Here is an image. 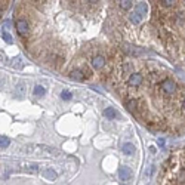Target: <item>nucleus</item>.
I'll return each instance as SVG.
<instances>
[{"mask_svg":"<svg viewBox=\"0 0 185 185\" xmlns=\"http://www.w3.org/2000/svg\"><path fill=\"white\" fill-rule=\"evenodd\" d=\"M161 89H163V92H165V93L172 95V93L176 92V83H175L173 80L167 79V80H165V81L161 83Z\"/></svg>","mask_w":185,"mask_h":185,"instance_id":"f257e3e1","label":"nucleus"},{"mask_svg":"<svg viewBox=\"0 0 185 185\" xmlns=\"http://www.w3.org/2000/svg\"><path fill=\"white\" fill-rule=\"evenodd\" d=\"M15 27H16V31H18V34L20 36H27L28 34V22H27L25 20H18L16 21V24H15Z\"/></svg>","mask_w":185,"mask_h":185,"instance_id":"f03ea898","label":"nucleus"},{"mask_svg":"<svg viewBox=\"0 0 185 185\" xmlns=\"http://www.w3.org/2000/svg\"><path fill=\"white\" fill-rule=\"evenodd\" d=\"M142 76L139 73H132L130 76H129V79H127V85L132 87H138L141 83H142Z\"/></svg>","mask_w":185,"mask_h":185,"instance_id":"7ed1b4c3","label":"nucleus"},{"mask_svg":"<svg viewBox=\"0 0 185 185\" xmlns=\"http://www.w3.org/2000/svg\"><path fill=\"white\" fill-rule=\"evenodd\" d=\"M119 176L121 181H130L132 178V170H130V167H127V166H121L119 169Z\"/></svg>","mask_w":185,"mask_h":185,"instance_id":"20e7f679","label":"nucleus"},{"mask_svg":"<svg viewBox=\"0 0 185 185\" xmlns=\"http://www.w3.org/2000/svg\"><path fill=\"white\" fill-rule=\"evenodd\" d=\"M92 65H93V68H96V70L102 68V67L105 65V58H104L102 55H96V56H93Z\"/></svg>","mask_w":185,"mask_h":185,"instance_id":"39448f33","label":"nucleus"},{"mask_svg":"<svg viewBox=\"0 0 185 185\" xmlns=\"http://www.w3.org/2000/svg\"><path fill=\"white\" fill-rule=\"evenodd\" d=\"M121 152L125 156H133L135 154V145H133L132 142H126V144L121 145Z\"/></svg>","mask_w":185,"mask_h":185,"instance_id":"423d86ee","label":"nucleus"},{"mask_svg":"<svg viewBox=\"0 0 185 185\" xmlns=\"http://www.w3.org/2000/svg\"><path fill=\"white\" fill-rule=\"evenodd\" d=\"M104 116H105L107 119H110V120H111V119H117V117H119L117 111H116L112 107H108V108L104 110Z\"/></svg>","mask_w":185,"mask_h":185,"instance_id":"0eeeda50","label":"nucleus"},{"mask_svg":"<svg viewBox=\"0 0 185 185\" xmlns=\"http://www.w3.org/2000/svg\"><path fill=\"white\" fill-rule=\"evenodd\" d=\"M147 11H148V6H147L145 2H139L138 5H136V7H135V12H138L141 16H142V15H145Z\"/></svg>","mask_w":185,"mask_h":185,"instance_id":"6e6552de","label":"nucleus"},{"mask_svg":"<svg viewBox=\"0 0 185 185\" xmlns=\"http://www.w3.org/2000/svg\"><path fill=\"white\" fill-rule=\"evenodd\" d=\"M15 93H16V96H20V98H22L24 95H25V85L21 81V83H18V86L15 87Z\"/></svg>","mask_w":185,"mask_h":185,"instance_id":"1a4fd4ad","label":"nucleus"},{"mask_svg":"<svg viewBox=\"0 0 185 185\" xmlns=\"http://www.w3.org/2000/svg\"><path fill=\"white\" fill-rule=\"evenodd\" d=\"M43 176L47 179V181H55L56 179V172H53L52 169H46L43 172Z\"/></svg>","mask_w":185,"mask_h":185,"instance_id":"9d476101","label":"nucleus"},{"mask_svg":"<svg viewBox=\"0 0 185 185\" xmlns=\"http://www.w3.org/2000/svg\"><path fill=\"white\" fill-rule=\"evenodd\" d=\"M70 77H71L73 80H83V77H85V76H83V73H81V71H79V70H73V71L70 73Z\"/></svg>","mask_w":185,"mask_h":185,"instance_id":"9b49d317","label":"nucleus"},{"mask_svg":"<svg viewBox=\"0 0 185 185\" xmlns=\"http://www.w3.org/2000/svg\"><path fill=\"white\" fill-rule=\"evenodd\" d=\"M129 18H130V21H132V22L135 24V25H138L139 22H141V20H142V16H141V15H139L138 12H132V13H130V16H129Z\"/></svg>","mask_w":185,"mask_h":185,"instance_id":"f8f14e48","label":"nucleus"},{"mask_svg":"<svg viewBox=\"0 0 185 185\" xmlns=\"http://www.w3.org/2000/svg\"><path fill=\"white\" fill-rule=\"evenodd\" d=\"M152 173H154V166H150L145 172H144V181H150Z\"/></svg>","mask_w":185,"mask_h":185,"instance_id":"ddd939ff","label":"nucleus"},{"mask_svg":"<svg viewBox=\"0 0 185 185\" xmlns=\"http://www.w3.org/2000/svg\"><path fill=\"white\" fill-rule=\"evenodd\" d=\"M34 95L36 96H43L45 95V87L37 85V86H34Z\"/></svg>","mask_w":185,"mask_h":185,"instance_id":"4468645a","label":"nucleus"},{"mask_svg":"<svg viewBox=\"0 0 185 185\" xmlns=\"http://www.w3.org/2000/svg\"><path fill=\"white\" fill-rule=\"evenodd\" d=\"M61 98L64 99V101H70V99L73 98V95H71V92H68V90H62L61 92Z\"/></svg>","mask_w":185,"mask_h":185,"instance_id":"2eb2a0df","label":"nucleus"},{"mask_svg":"<svg viewBox=\"0 0 185 185\" xmlns=\"http://www.w3.org/2000/svg\"><path fill=\"white\" fill-rule=\"evenodd\" d=\"M9 142H11V141H9L7 136H2V138H0V147H2V148H6V147L9 145Z\"/></svg>","mask_w":185,"mask_h":185,"instance_id":"dca6fc26","label":"nucleus"},{"mask_svg":"<svg viewBox=\"0 0 185 185\" xmlns=\"http://www.w3.org/2000/svg\"><path fill=\"white\" fill-rule=\"evenodd\" d=\"M120 7L121 9H129V7H132V2L130 0H123V2H120Z\"/></svg>","mask_w":185,"mask_h":185,"instance_id":"f3484780","label":"nucleus"},{"mask_svg":"<svg viewBox=\"0 0 185 185\" xmlns=\"http://www.w3.org/2000/svg\"><path fill=\"white\" fill-rule=\"evenodd\" d=\"M2 37H3V40H5L6 43H12V37H11V34H7L6 31H2Z\"/></svg>","mask_w":185,"mask_h":185,"instance_id":"a211bd4d","label":"nucleus"},{"mask_svg":"<svg viewBox=\"0 0 185 185\" xmlns=\"http://www.w3.org/2000/svg\"><path fill=\"white\" fill-rule=\"evenodd\" d=\"M127 108H129V111H133V110L136 108V102H135V101H130V102H127Z\"/></svg>","mask_w":185,"mask_h":185,"instance_id":"6ab92c4d","label":"nucleus"},{"mask_svg":"<svg viewBox=\"0 0 185 185\" xmlns=\"http://www.w3.org/2000/svg\"><path fill=\"white\" fill-rule=\"evenodd\" d=\"M161 3H163L165 6H173V5H175L176 2H175V0H163Z\"/></svg>","mask_w":185,"mask_h":185,"instance_id":"aec40b11","label":"nucleus"},{"mask_svg":"<svg viewBox=\"0 0 185 185\" xmlns=\"http://www.w3.org/2000/svg\"><path fill=\"white\" fill-rule=\"evenodd\" d=\"M182 107H184V110H185V99H184V104H182Z\"/></svg>","mask_w":185,"mask_h":185,"instance_id":"412c9836","label":"nucleus"}]
</instances>
